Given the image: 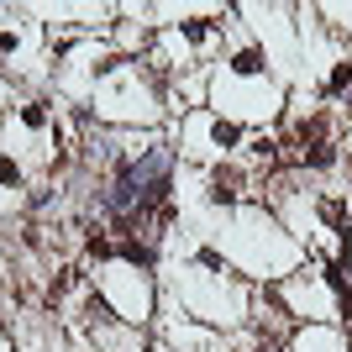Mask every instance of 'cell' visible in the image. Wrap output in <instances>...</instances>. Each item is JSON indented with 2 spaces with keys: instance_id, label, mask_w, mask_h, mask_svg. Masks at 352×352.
I'll return each instance as SVG.
<instances>
[{
  "instance_id": "10",
  "label": "cell",
  "mask_w": 352,
  "mask_h": 352,
  "mask_svg": "<svg viewBox=\"0 0 352 352\" xmlns=\"http://www.w3.org/2000/svg\"><path fill=\"white\" fill-rule=\"evenodd\" d=\"M85 248H89V258H111V252H116V248H111V236H100V232L89 236Z\"/></svg>"
},
{
  "instance_id": "5",
  "label": "cell",
  "mask_w": 352,
  "mask_h": 352,
  "mask_svg": "<svg viewBox=\"0 0 352 352\" xmlns=\"http://www.w3.org/2000/svg\"><path fill=\"white\" fill-rule=\"evenodd\" d=\"M21 121H27L32 132H43V126H47V105L43 100H27V105H21Z\"/></svg>"
},
{
  "instance_id": "11",
  "label": "cell",
  "mask_w": 352,
  "mask_h": 352,
  "mask_svg": "<svg viewBox=\"0 0 352 352\" xmlns=\"http://www.w3.org/2000/svg\"><path fill=\"white\" fill-rule=\"evenodd\" d=\"M258 352H284V347H279V342H263V347H258Z\"/></svg>"
},
{
  "instance_id": "9",
  "label": "cell",
  "mask_w": 352,
  "mask_h": 352,
  "mask_svg": "<svg viewBox=\"0 0 352 352\" xmlns=\"http://www.w3.org/2000/svg\"><path fill=\"white\" fill-rule=\"evenodd\" d=\"M0 184H6V190H21V168H16L11 158H0Z\"/></svg>"
},
{
  "instance_id": "7",
  "label": "cell",
  "mask_w": 352,
  "mask_h": 352,
  "mask_svg": "<svg viewBox=\"0 0 352 352\" xmlns=\"http://www.w3.org/2000/svg\"><path fill=\"white\" fill-rule=\"evenodd\" d=\"M347 85H352V58H347V63H337V69H331V79H326V89H331V95H342Z\"/></svg>"
},
{
  "instance_id": "2",
  "label": "cell",
  "mask_w": 352,
  "mask_h": 352,
  "mask_svg": "<svg viewBox=\"0 0 352 352\" xmlns=\"http://www.w3.org/2000/svg\"><path fill=\"white\" fill-rule=\"evenodd\" d=\"M300 163H305V168H331V163H337V147L321 137V142H310L305 153H300Z\"/></svg>"
},
{
  "instance_id": "6",
  "label": "cell",
  "mask_w": 352,
  "mask_h": 352,
  "mask_svg": "<svg viewBox=\"0 0 352 352\" xmlns=\"http://www.w3.org/2000/svg\"><path fill=\"white\" fill-rule=\"evenodd\" d=\"M210 137H216V147H236V142H242V126H232V121H216V126H210Z\"/></svg>"
},
{
  "instance_id": "4",
  "label": "cell",
  "mask_w": 352,
  "mask_h": 352,
  "mask_svg": "<svg viewBox=\"0 0 352 352\" xmlns=\"http://www.w3.org/2000/svg\"><path fill=\"white\" fill-rule=\"evenodd\" d=\"M121 258H126V263H137V268H153V258H158V252H153V242H121Z\"/></svg>"
},
{
  "instance_id": "3",
  "label": "cell",
  "mask_w": 352,
  "mask_h": 352,
  "mask_svg": "<svg viewBox=\"0 0 352 352\" xmlns=\"http://www.w3.org/2000/svg\"><path fill=\"white\" fill-rule=\"evenodd\" d=\"M232 74H242V79L263 74V47H242V53H232Z\"/></svg>"
},
{
  "instance_id": "8",
  "label": "cell",
  "mask_w": 352,
  "mask_h": 352,
  "mask_svg": "<svg viewBox=\"0 0 352 352\" xmlns=\"http://www.w3.org/2000/svg\"><path fill=\"white\" fill-rule=\"evenodd\" d=\"M179 32H184L190 43H206V37H210V21H206V16H195V21H184Z\"/></svg>"
},
{
  "instance_id": "1",
  "label": "cell",
  "mask_w": 352,
  "mask_h": 352,
  "mask_svg": "<svg viewBox=\"0 0 352 352\" xmlns=\"http://www.w3.org/2000/svg\"><path fill=\"white\" fill-rule=\"evenodd\" d=\"M236 195H242V168H226V163H221L216 174H210V200H216V206H232Z\"/></svg>"
}]
</instances>
